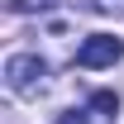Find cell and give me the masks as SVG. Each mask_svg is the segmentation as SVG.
<instances>
[{"mask_svg": "<svg viewBox=\"0 0 124 124\" xmlns=\"http://www.w3.org/2000/svg\"><path fill=\"white\" fill-rule=\"evenodd\" d=\"M5 81H10L15 95H38L48 86V62L38 53H15V57L5 62Z\"/></svg>", "mask_w": 124, "mask_h": 124, "instance_id": "1", "label": "cell"}, {"mask_svg": "<svg viewBox=\"0 0 124 124\" xmlns=\"http://www.w3.org/2000/svg\"><path fill=\"white\" fill-rule=\"evenodd\" d=\"M119 57H124V38H115V33H91V38L77 48V67H86V72L115 67Z\"/></svg>", "mask_w": 124, "mask_h": 124, "instance_id": "2", "label": "cell"}, {"mask_svg": "<svg viewBox=\"0 0 124 124\" xmlns=\"http://www.w3.org/2000/svg\"><path fill=\"white\" fill-rule=\"evenodd\" d=\"M86 110L95 115V124H115V115H119V95H115V91H95L91 100H86Z\"/></svg>", "mask_w": 124, "mask_h": 124, "instance_id": "3", "label": "cell"}, {"mask_svg": "<svg viewBox=\"0 0 124 124\" xmlns=\"http://www.w3.org/2000/svg\"><path fill=\"white\" fill-rule=\"evenodd\" d=\"M57 124H95L91 110H67V115H57Z\"/></svg>", "mask_w": 124, "mask_h": 124, "instance_id": "4", "label": "cell"}, {"mask_svg": "<svg viewBox=\"0 0 124 124\" xmlns=\"http://www.w3.org/2000/svg\"><path fill=\"white\" fill-rule=\"evenodd\" d=\"M100 15H124V0H91Z\"/></svg>", "mask_w": 124, "mask_h": 124, "instance_id": "5", "label": "cell"}]
</instances>
